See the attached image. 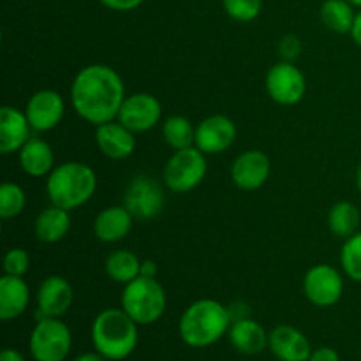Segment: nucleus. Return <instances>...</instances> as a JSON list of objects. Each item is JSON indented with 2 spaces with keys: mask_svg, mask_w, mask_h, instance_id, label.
I'll return each mask as SVG.
<instances>
[{
  "mask_svg": "<svg viewBox=\"0 0 361 361\" xmlns=\"http://www.w3.org/2000/svg\"><path fill=\"white\" fill-rule=\"evenodd\" d=\"M224 11L236 21H252L259 16L263 2L261 0H222Z\"/></svg>",
  "mask_w": 361,
  "mask_h": 361,
  "instance_id": "nucleus-30",
  "label": "nucleus"
},
{
  "mask_svg": "<svg viewBox=\"0 0 361 361\" xmlns=\"http://www.w3.org/2000/svg\"><path fill=\"white\" fill-rule=\"evenodd\" d=\"M141 263L143 261H140V257L130 250H115L106 259V275L113 282L126 286L140 277Z\"/></svg>",
  "mask_w": 361,
  "mask_h": 361,
  "instance_id": "nucleus-24",
  "label": "nucleus"
},
{
  "mask_svg": "<svg viewBox=\"0 0 361 361\" xmlns=\"http://www.w3.org/2000/svg\"><path fill=\"white\" fill-rule=\"evenodd\" d=\"M0 361H27V360H25V356L21 355L20 351H16V349L13 348H7L0 353Z\"/></svg>",
  "mask_w": 361,
  "mask_h": 361,
  "instance_id": "nucleus-35",
  "label": "nucleus"
},
{
  "mask_svg": "<svg viewBox=\"0 0 361 361\" xmlns=\"http://www.w3.org/2000/svg\"><path fill=\"white\" fill-rule=\"evenodd\" d=\"M99 2L116 13H129V11L137 9L145 0H99Z\"/></svg>",
  "mask_w": 361,
  "mask_h": 361,
  "instance_id": "nucleus-33",
  "label": "nucleus"
},
{
  "mask_svg": "<svg viewBox=\"0 0 361 361\" xmlns=\"http://www.w3.org/2000/svg\"><path fill=\"white\" fill-rule=\"evenodd\" d=\"M231 314L217 300L203 298L190 303L178 323L180 338L185 345L204 349L217 344L231 328Z\"/></svg>",
  "mask_w": 361,
  "mask_h": 361,
  "instance_id": "nucleus-2",
  "label": "nucleus"
},
{
  "mask_svg": "<svg viewBox=\"0 0 361 361\" xmlns=\"http://www.w3.org/2000/svg\"><path fill=\"white\" fill-rule=\"evenodd\" d=\"M28 348L35 361H66L73 349V335L60 317H41L32 330Z\"/></svg>",
  "mask_w": 361,
  "mask_h": 361,
  "instance_id": "nucleus-6",
  "label": "nucleus"
},
{
  "mask_svg": "<svg viewBox=\"0 0 361 361\" xmlns=\"http://www.w3.org/2000/svg\"><path fill=\"white\" fill-rule=\"evenodd\" d=\"M228 335L233 348L243 356L261 355L268 348L270 341V334H267V330L250 317L233 321Z\"/></svg>",
  "mask_w": 361,
  "mask_h": 361,
  "instance_id": "nucleus-19",
  "label": "nucleus"
},
{
  "mask_svg": "<svg viewBox=\"0 0 361 361\" xmlns=\"http://www.w3.org/2000/svg\"><path fill=\"white\" fill-rule=\"evenodd\" d=\"M361 215L355 203L351 201H338L331 207L330 215H328V226L330 231L337 238L348 240L355 233H358Z\"/></svg>",
  "mask_w": 361,
  "mask_h": 361,
  "instance_id": "nucleus-25",
  "label": "nucleus"
},
{
  "mask_svg": "<svg viewBox=\"0 0 361 361\" xmlns=\"http://www.w3.org/2000/svg\"><path fill=\"white\" fill-rule=\"evenodd\" d=\"M162 116V106L157 99L147 92H137V94L127 95L123 101L122 108H120L118 120L122 126L133 130L134 134L147 133V130L154 129Z\"/></svg>",
  "mask_w": 361,
  "mask_h": 361,
  "instance_id": "nucleus-11",
  "label": "nucleus"
},
{
  "mask_svg": "<svg viewBox=\"0 0 361 361\" xmlns=\"http://www.w3.org/2000/svg\"><path fill=\"white\" fill-rule=\"evenodd\" d=\"M271 162L261 150H247L235 159L231 168V180L238 189L257 190L268 182Z\"/></svg>",
  "mask_w": 361,
  "mask_h": 361,
  "instance_id": "nucleus-14",
  "label": "nucleus"
},
{
  "mask_svg": "<svg viewBox=\"0 0 361 361\" xmlns=\"http://www.w3.org/2000/svg\"><path fill=\"white\" fill-rule=\"evenodd\" d=\"M74 361H109V360H106L101 353L92 351V353H83V355H80L78 358H74Z\"/></svg>",
  "mask_w": 361,
  "mask_h": 361,
  "instance_id": "nucleus-38",
  "label": "nucleus"
},
{
  "mask_svg": "<svg viewBox=\"0 0 361 361\" xmlns=\"http://www.w3.org/2000/svg\"><path fill=\"white\" fill-rule=\"evenodd\" d=\"M95 143L102 155L113 161H122V159L130 157L136 150V137L133 130L127 129L126 126L113 120V122L102 123L95 130Z\"/></svg>",
  "mask_w": 361,
  "mask_h": 361,
  "instance_id": "nucleus-17",
  "label": "nucleus"
},
{
  "mask_svg": "<svg viewBox=\"0 0 361 361\" xmlns=\"http://www.w3.org/2000/svg\"><path fill=\"white\" fill-rule=\"evenodd\" d=\"M267 92L279 104H298L307 92L305 76L295 63L282 60L268 71Z\"/></svg>",
  "mask_w": 361,
  "mask_h": 361,
  "instance_id": "nucleus-10",
  "label": "nucleus"
},
{
  "mask_svg": "<svg viewBox=\"0 0 361 361\" xmlns=\"http://www.w3.org/2000/svg\"><path fill=\"white\" fill-rule=\"evenodd\" d=\"M126 97V87L120 74L104 63L83 67L71 87L74 111L95 127L116 120Z\"/></svg>",
  "mask_w": 361,
  "mask_h": 361,
  "instance_id": "nucleus-1",
  "label": "nucleus"
},
{
  "mask_svg": "<svg viewBox=\"0 0 361 361\" xmlns=\"http://www.w3.org/2000/svg\"><path fill=\"white\" fill-rule=\"evenodd\" d=\"M123 207L133 214L134 219L150 221L164 208V189L152 176H134L123 196Z\"/></svg>",
  "mask_w": 361,
  "mask_h": 361,
  "instance_id": "nucleus-8",
  "label": "nucleus"
},
{
  "mask_svg": "<svg viewBox=\"0 0 361 361\" xmlns=\"http://www.w3.org/2000/svg\"><path fill=\"white\" fill-rule=\"evenodd\" d=\"M236 140V126L229 116L212 115L201 120L196 127V143L207 155H217L228 150Z\"/></svg>",
  "mask_w": 361,
  "mask_h": 361,
  "instance_id": "nucleus-13",
  "label": "nucleus"
},
{
  "mask_svg": "<svg viewBox=\"0 0 361 361\" xmlns=\"http://www.w3.org/2000/svg\"><path fill=\"white\" fill-rule=\"evenodd\" d=\"M27 204V196L20 185L13 182H6L0 187V217L4 221L14 219L23 212Z\"/></svg>",
  "mask_w": 361,
  "mask_h": 361,
  "instance_id": "nucleus-28",
  "label": "nucleus"
},
{
  "mask_svg": "<svg viewBox=\"0 0 361 361\" xmlns=\"http://www.w3.org/2000/svg\"><path fill=\"white\" fill-rule=\"evenodd\" d=\"M20 166L23 173L34 178L49 175L55 169L53 148L41 137H30L20 152Z\"/></svg>",
  "mask_w": 361,
  "mask_h": 361,
  "instance_id": "nucleus-22",
  "label": "nucleus"
},
{
  "mask_svg": "<svg viewBox=\"0 0 361 361\" xmlns=\"http://www.w3.org/2000/svg\"><path fill=\"white\" fill-rule=\"evenodd\" d=\"M353 7L355 6L348 0H326L321 6V21L330 30L338 32V34H348V32H351L356 18Z\"/></svg>",
  "mask_w": 361,
  "mask_h": 361,
  "instance_id": "nucleus-26",
  "label": "nucleus"
},
{
  "mask_svg": "<svg viewBox=\"0 0 361 361\" xmlns=\"http://www.w3.org/2000/svg\"><path fill=\"white\" fill-rule=\"evenodd\" d=\"M141 275H145V277H155L157 275V267H155L154 261L147 259L141 263Z\"/></svg>",
  "mask_w": 361,
  "mask_h": 361,
  "instance_id": "nucleus-37",
  "label": "nucleus"
},
{
  "mask_svg": "<svg viewBox=\"0 0 361 361\" xmlns=\"http://www.w3.org/2000/svg\"><path fill=\"white\" fill-rule=\"evenodd\" d=\"M30 303V288L23 277L4 275L0 279V319L13 321L25 314Z\"/></svg>",
  "mask_w": 361,
  "mask_h": 361,
  "instance_id": "nucleus-21",
  "label": "nucleus"
},
{
  "mask_svg": "<svg viewBox=\"0 0 361 361\" xmlns=\"http://www.w3.org/2000/svg\"><path fill=\"white\" fill-rule=\"evenodd\" d=\"M97 189V175L85 162L71 161L55 166L46 180V192L55 207L76 210L92 200Z\"/></svg>",
  "mask_w": 361,
  "mask_h": 361,
  "instance_id": "nucleus-4",
  "label": "nucleus"
},
{
  "mask_svg": "<svg viewBox=\"0 0 361 361\" xmlns=\"http://www.w3.org/2000/svg\"><path fill=\"white\" fill-rule=\"evenodd\" d=\"M140 324L123 309H106L92 323V344L109 361L129 358L137 348Z\"/></svg>",
  "mask_w": 361,
  "mask_h": 361,
  "instance_id": "nucleus-3",
  "label": "nucleus"
},
{
  "mask_svg": "<svg viewBox=\"0 0 361 361\" xmlns=\"http://www.w3.org/2000/svg\"><path fill=\"white\" fill-rule=\"evenodd\" d=\"M279 51L284 56V60L291 62L293 59H296L302 53V42H300L296 35H286L281 41V44H279Z\"/></svg>",
  "mask_w": 361,
  "mask_h": 361,
  "instance_id": "nucleus-32",
  "label": "nucleus"
},
{
  "mask_svg": "<svg viewBox=\"0 0 361 361\" xmlns=\"http://www.w3.org/2000/svg\"><path fill=\"white\" fill-rule=\"evenodd\" d=\"M356 187H358V190L361 194V162H360L358 169H356Z\"/></svg>",
  "mask_w": 361,
  "mask_h": 361,
  "instance_id": "nucleus-39",
  "label": "nucleus"
},
{
  "mask_svg": "<svg viewBox=\"0 0 361 361\" xmlns=\"http://www.w3.org/2000/svg\"><path fill=\"white\" fill-rule=\"evenodd\" d=\"M348 2H351L355 7H361V0H348Z\"/></svg>",
  "mask_w": 361,
  "mask_h": 361,
  "instance_id": "nucleus-40",
  "label": "nucleus"
},
{
  "mask_svg": "<svg viewBox=\"0 0 361 361\" xmlns=\"http://www.w3.org/2000/svg\"><path fill=\"white\" fill-rule=\"evenodd\" d=\"M341 264L349 279L361 282V231L345 240L341 250Z\"/></svg>",
  "mask_w": 361,
  "mask_h": 361,
  "instance_id": "nucleus-29",
  "label": "nucleus"
},
{
  "mask_svg": "<svg viewBox=\"0 0 361 361\" xmlns=\"http://www.w3.org/2000/svg\"><path fill=\"white\" fill-rule=\"evenodd\" d=\"M37 317H62L71 309L74 300L73 286L60 275H51L42 281L37 289Z\"/></svg>",
  "mask_w": 361,
  "mask_h": 361,
  "instance_id": "nucleus-15",
  "label": "nucleus"
},
{
  "mask_svg": "<svg viewBox=\"0 0 361 361\" xmlns=\"http://www.w3.org/2000/svg\"><path fill=\"white\" fill-rule=\"evenodd\" d=\"M303 293L312 305L321 309L334 307L344 295V279L337 268L330 264H316L305 274Z\"/></svg>",
  "mask_w": 361,
  "mask_h": 361,
  "instance_id": "nucleus-9",
  "label": "nucleus"
},
{
  "mask_svg": "<svg viewBox=\"0 0 361 361\" xmlns=\"http://www.w3.org/2000/svg\"><path fill=\"white\" fill-rule=\"evenodd\" d=\"M162 137L175 152L190 148L196 143V127L185 116L173 115L162 123Z\"/></svg>",
  "mask_w": 361,
  "mask_h": 361,
  "instance_id": "nucleus-27",
  "label": "nucleus"
},
{
  "mask_svg": "<svg viewBox=\"0 0 361 361\" xmlns=\"http://www.w3.org/2000/svg\"><path fill=\"white\" fill-rule=\"evenodd\" d=\"M120 302H122V309L140 326H148V324L157 323L164 316L168 296L157 279L140 275L133 282L123 286Z\"/></svg>",
  "mask_w": 361,
  "mask_h": 361,
  "instance_id": "nucleus-5",
  "label": "nucleus"
},
{
  "mask_svg": "<svg viewBox=\"0 0 361 361\" xmlns=\"http://www.w3.org/2000/svg\"><path fill=\"white\" fill-rule=\"evenodd\" d=\"M309 361H341V356L334 348H317L312 351Z\"/></svg>",
  "mask_w": 361,
  "mask_h": 361,
  "instance_id": "nucleus-34",
  "label": "nucleus"
},
{
  "mask_svg": "<svg viewBox=\"0 0 361 361\" xmlns=\"http://www.w3.org/2000/svg\"><path fill=\"white\" fill-rule=\"evenodd\" d=\"M30 270V256L25 249H11L7 250L4 257V271L7 275H16L23 277Z\"/></svg>",
  "mask_w": 361,
  "mask_h": 361,
  "instance_id": "nucleus-31",
  "label": "nucleus"
},
{
  "mask_svg": "<svg viewBox=\"0 0 361 361\" xmlns=\"http://www.w3.org/2000/svg\"><path fill=\"white\" fill-rule=\"evenodd\" d=\"M63 113H66V102H63L62 95L49 88L35 92L28 99L27 108H25V115H27L32 129L37 133H48V130L55 129L62 122Z\"/></svg>",
  "mask_w": 361,
  "mask_h": 361,
  "instance_id": "nucleus-12",
  "label": "nucleus"
},
{
  "mask_svg": "<svg viewBox=\"0 0 361 361\" xmlns=\"http://www.w3.org/2000/svg\"><path fill=\"white\" fill-rule=\"evenodd\" d=\"M30 130L34 129L25 111H20L13 106H4L0 109V152L4 155L20 152L32 137Z\"/></svg>",
  "mask_w": 361,
  "mask_h": 361,
  "instance_id": "nucleus-18",
  "label": "nucleus"
},
{
  "mask_svg": "<svg viewBox=\"0 0 361 361\" xmlns=\"http://www.w3.org/2000/svg\"><path fill=\"white\" fill-rule=\"evenodd\" d=\"M351 37L353 41L356 42V44L361 48V11L360 13H356V18H355V23H353V28H351Z\"/></svg>",
  "mask_w": 361,
  "mask_h": 361,
  "instance_id": "nucleus-36",
  "label": "nucleus"
},
{
  "mask_svg": "<svg viewBox=\"0 0 361 361\" xmlns=\"http://www.w3.org/2000/svg\"><path fill=\"white\" fill-rule=\"evenodd\" d=\"M204 155L207 154H203L197 147L176 150L166 162L164 173H162L164 185L175 194H185L196 189L208 171Z\"/></svg>",
  "mask_w": 361,
  "mask_h": 361,
  "instance_id": "nucleus-7",
  "label": "nucleus"
},
{
  "mask_svg": "<svg viewBox=\"0 0 361 361\" xmlns=\"http://www.w3.org/2000/svg\"><path fill=\"white\" fill-rule=\"evenodd\" d=\"M71 229V215L69 210H63V208L48 207L46 210H42L37 215L34 224L35 236H37L39 242L42 243H56L60 240H63L67 236Z\"/></svg>",
  "mask_w": 361,
  "mask_h": 361,
  "instance_id": "nucleus-23",
  "label": "nucleus"
},
{
  "mask_svg": "<svg viewBox=\"0 0 361 361\" xmlns=\"http://www.w3.org/2000/svg\"><path fill=\"white\" fill-rule=\"evenodd\" d=\"M134 224V217L123 204L108 207L95 217L94 235L99 242L116 243L126 238Z\"/></svg>",
  "mask_w": 361,
  "mask_h": 361,
  "instance_id": "nucleus-20",
  "label": "nucleus"
},
{
  "mask_svg": "<svg viewBox=\"0 0 361 361\" xmlns=\"http://www.w3.org/2000/svg\"><path fill=\"white\" fill-rule=\"evenodd\" d=\"M268 348L279 361H309L312 345L309 337L291 324H279L270 331Z\"/></svg>",
  "mask_w": 361,
  "mask_h": 361,
  "instance_id": "nucleus-16",
  "label": "nucleus"
}]
</instances>
